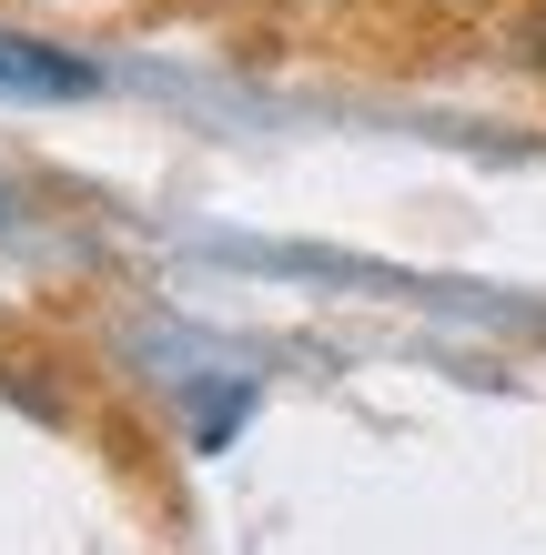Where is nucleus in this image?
<instances>
[{
	"instance_id": "nucleus-1",
	"label": "nucleus",
	"mask_w": 546,
	"mask_h": 555,
	"mask_svg": "<svg viewBox=\"0 0 546 555\" xmlns=\"http://www.w3.org/2000/svg\"><path fill=\"white\" fill-rule=\"evenodd\" d=\"M91 61L51 51V41H21V30H0V102H91Z\"/></svg>"
}]
</instances>
